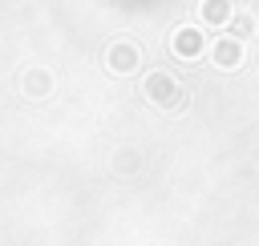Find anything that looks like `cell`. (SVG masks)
Masks as SVG:
<instances>
[{
	"label": "cell",
	"instance_id": "5",
	"mask_svg": "<svg viewBox=\"0 0 259 246\" xmlns=\"http://www.w3.org/2000/svg\"><path fill=\"white\" fill-rule=\"evenodd\" d=\"M227 16H231L227 0H202V20L206 24H227Z\"/></svg>",
	"mask_w": 259,
	"mask_h": 246
},
{
	"label": "cell",
	"instance_id": "2",
	"mask_svg": "<svg viewBox=\"0 0 259 246\" xmlns=\"http://www.w3.org/2000/svg\"><path fill=\"white\" fill-rule=\"evenodd\" d=\"M170 48H174V52H178L182 60H190V56H198V52H202V32L186 24V28H178V32H174Z\"/></svg>",
	"mask_w": 259,
	"mask_h": 246
},
{
	"label": "cell",
	"instance_id": "1",
	"mask_svg": "<svg viewBox=\"0 0 259 246\" xmlns=\"http://www.w3.org/2000/svg\"><path fill=\"white\" fill-rule=\"evenodd\" d=\"M146 97H150V101H158V105H170V109L182 101V93H178L174 77H166V73H150V77H146Z\"/></svg>",
	"mask_w": 259,
	"mask_h": 246
},
{
	"label": "cell",
	"instance_id": "3",
	"mask_svg": "<svg viewBox=\"0 0 259 246\" xmlns=\"http://www.w3.org/2000/svg\"><path fill=\"white\" fill-rule=\"evenodd\" d=\"M109 69H113V73H130V69H138V48H134L130 40H117V44L109 48Z\"/></svg>",
	"mask_w": 259,
	"mask_h": 246
},
{
	"label": "cell",
	"instance_id": "4",
	"mask_svg": "<svg viewBox=\"0 0 259 246\" xmlns=\"http://www.w3.org/2000/svg\"><path fill=\"white\" fill-rule=\"evenodd\" d=\"M239 60H243V48H239V40H235V36H223V40L214 44V65H219V69H235Z\"/></svg>",
	"mask_w": 259,
	"mask_h": 246
},
{
	"label": "cell",
	"instance_id": "6",
	"mask_svg": "<svg viewBox=\"0 0 259 246\" xmlns=\"http://www.w3.org/2000/svg\"><path fill=\"white\" fill-rule=\"evenodd\" d=\"M251 32V16H235V40Z\"/></svg>",
	"mask_w": 259,
	"mask_h": 246
}]
</instances>
